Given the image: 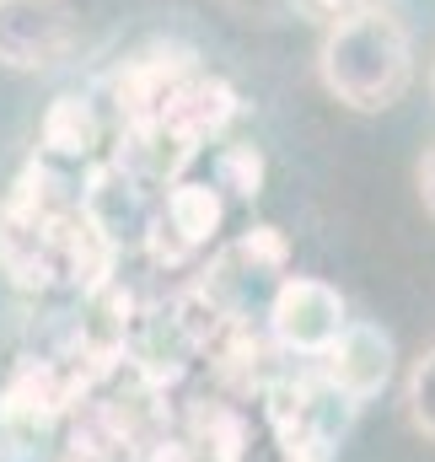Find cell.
Here are the masks:
<instances>
[{
	"label": "cell",
	"instance_id": "cell-8",
	"mask_svg": "<svg viewBox=\"0 0 435 462\" xmlns=\"http://www.w3.org/2000/svg\"><path fill=\"white\" fill-rule=\"evenodd\" d=\"M76 210L103 231L113 247H124V242H145L151 216H156V199H151V183L140 172H129L118 162H103V167H92Z\"/></svg>",
	"mask_w": 435,
	"mask_h": 462
},
{
	"label": "cell",
	"instance_id": "cell-5",
	"mask_svg": "<svg viewBox=\"0 0 435 462\" xmlns=\"http://www.w3.org/2000/svg\"><path fill=\"white\" fill-rule=\"evenodd\" d=\"M264 323H269V339L285 349V355H307L318 360L338 328L349 323V307L344 296L328 285V280H312V274H285L264 307Z\"/></svg>",
	"mask_w": 435,
	"mask_h": 462
},
{
	"label": "cell",
	"instance_id": "cell-1",
	"mask_svg": "<svg viewBox=\"0 0 435 462\" xmlns=\"http://www.w3.org/2000/svg\"><path fill=\"white\" fill-rule=\"evenodd\" d=\"M318 76L323 87L355 114H382L393 108L409 81H414V43H409V27L387 11V5H371V11H349V16H333L323 49H318Z\"/></svg>",
	"mask_w": 435,
	"mask_h": 462
},
{
	"label": "cell",
	"instance_id": "cell-3",
	"mask_svg": "<svg viewBox=\"0 0 435 462\" xmlns=\"http://www.w3.org/2000/svg\"><path fill=\"white\" fill-rule=\"evenodd\" d=\"M360 403L333 393L323 376H285L264 393V420L291 462H323L349 430Z\"/></svg>",
	"mask_w": 435,
	"mask_h": 462
},
{
	"label": "cell",
	"instance_id": "cell-6",
	"mask_svg": "<svg viewBox=\"0 0 435 462\" xmlns=\"http://www.w3.org/2000/svg\"><path fill=\"white\" fill-rule=\"evenodd\" d=\"M236 108H242V97H236L231 81L194 70V76H183V81L162 97V108H156L151 124H134V129H156V134L189 162V156H199L210 140L226 134V124L236 118Z\"/></svg>",
	"mask_w": 435,
	"mask_h": 462
},
{
	"label": "cell",
	"instance_id": "cell-13",
	"mask_svg": "<svg viewBox=\"0 0 435 462\" xmlns=\"http://www.w3.org/2000/svg\"><path fill=\"white\" fill-rule=\"evenodd\" d=\"M210 183L231 199H258L264 194V151L247 145V140H231L220 145L216 162H210Z\"/></svg>",
	"mask_w": 435,
	"mask_h": 462
},
{
	"label": "cell",
	"instance_id": "cell-11",
	"mask_svg": "<svg viewBox=\"0 0 435 462\" xmlns=\"http://www.w3.org/2000/svg\"><path fill=\"white\" fill-rule=\"evenodd\" d=\"M65 457L70 462H134V414L113 398L87 393L70 414H65Z\"/></svg>",
	"mask_w": 435,
	"mask_h": 462
},
{
	"label": "cell",
	"instance_id": "cell-15",
	"mask_svg": "<svg viewBox=\"0 0 435 462\" xmlns=\"http://www.w3.org/2000/svg\"><path fill=\"white\" fill-rule=\"evenodd\" d=\"M420 199H425V210L435 216V151L420 162Z\"/></svg>",
	"mask_w": 435,
	"mask_h": 462
},
{
	"label": "cell",
	"instance_id": "cell-16",
	"mask_svg": "<svg viewBox=\"0 0 435 462\" xmlns=\"http://www.w3.org/2000/svg\"><path fill=\"white\" fill-rule=\"evenodd\" d=\"M328 16H349V11H371V5H382V0H318Z\"/></svg>",
	"mask_w": 435,
	"mask_h": 462
},
{
	"label": "cell",
	"instance_id": "cell-9",
	"mask_svg": "<svg viewBox=\"0 0 435 462\" xmlns=\"http://www.w3.org/2000/svg\"><path fill=\"white\" fill-rule=\"evenodd\" d=\"M318 376L349 403H366L387 387L393 376V339L371 323H344L338 339L318 355Z\"/></svg>",
	"mask_w": 435,
	"mask_h": 462
},
{
	"label": "cell",
	"instance_id": "cell-4",
	"mask_svg": "<svg viewBox=\"0 0 435 462\" xmlns=\"http://www.w3.org/2000/svg\"><path fill=\"white\" fill-rule=\"evenodd\" d=\"M220 221H226V194H220L210 178H172L167 194L156 199L145 247H151V258L167 263V269L194 263V258L216 242Z\"/></svg>",
	"mask_w": 435,
	"mask_h": 462
},
{
	"label": "cell",
	"instance_id": "cell-14",
	"mask_svg": "<svg viewBox=\"0 0 435 462\" xmlns=\"http://www.w3.org/2000/svg\"><path fill=\"white\" fill-rule=\"evenodd\" d=\"M403 403H409V420L420 436L435 441V345L409 365V382H403Z\"/></svg>",
	"mask_w": 435,
	"mask_h": 462
},
{
	"label": "cell",
	"instance_id": "cell-12",
	"mask_svg": "<svg viewBox=\"0 0 435 462\" xmlns=\"http://www.w3.org/2000/svg\"><path fill=\"white\" fill-rule=\"evenodd\" d=\"M97 145H103V118L92 108V97L60 92V97L49 103L43 124H38V151H43V162L81 167V162L97 156Z\"/></svg>",
	"mask_w": 435,
	"mask_h": 462
},
{
	"label": "cell",
	"instance_id": "cell-7",
	"mask_svg": "<svg viewBox=\"0 0 435 462\" xmlns=\"http://www.w3.org/2000/svg\"><path fill=\"white\" fill-rule=\"evenodd\" d=\"M76 38V0H0V65L49 70Z\"/></svg>",
	"mask_w": 435,
	"mask_h": 462
},
{
	"label": "cell",
	"instance_id": "cell-2",
	"mask_svg": "<svg viewBox=\"0 0 435 462\" xmlns=\"http://www.w3.org/2000/svg\"><path fill=\"white\" fill-rule=\"evenodd\" d=\"M291 269V236L280 226H247L236 242H226L199 285V296L226 323H247L258 307H269L274 285Z\"/></svg>",
	"mask_w": 435,
	"mask_h": 462
},
{
	"label": "cell",
	"instance_id": "cell-10",
	"mask_svg": "<svg viewBox=\"0 0 435 462\" xmlns=\"http://www.w3.org/2000/svg\"><path fill=\"white\" fill-rule=\"evenodd\" d=\"M183 76H194V49H183V43H151L145 54L124 60V70L113 76V103H118L124 129L151 124L156 108H162V97H167Z\"/></svg>",
	"mask_w": 435,
	"mask_h": 462
},
{
	"label": "cell",
	"instance_id": "cell-17",
	"mask_svg": "<svg viewBox=\"0 0 435 462\" xmlns=\"http://www.w3.org/2000/svg\"><path fill=\"white\" fill-rule=\"evenodd\" d=\"M32 462H49V457H32ZM60 462H70V457H60Z\"/></svg>",
	"mask_w": 435,
	"mask_h": 462
}]
</instances>
